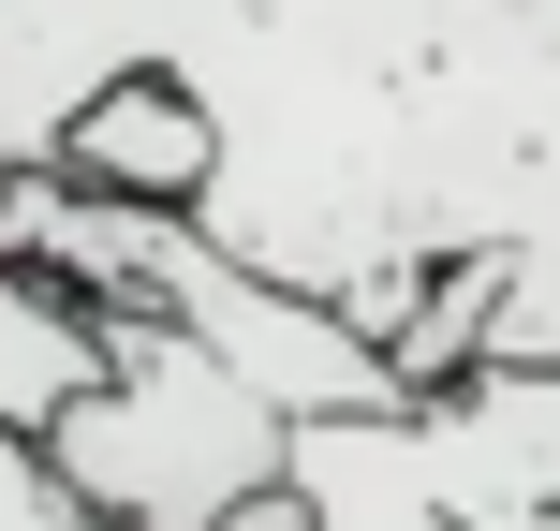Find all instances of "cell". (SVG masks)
Masks as SVG:
<instances>
[{
    "instance_id": "6da1fadb",
    "label": "cell",
    "mask_w": 560,
    "mask_h": 531,
    "mask_svg": "<svg viewBox=\"0 0 560 531\" xmlns=\"http://www.w3.org/2000/svg\"><path fill=\"white\" fill-rule=\"evenodd\" d=\"M45 458L104 531H236L295 503V414L252 399L163 310H104V384L45 428Z\"/></svg>"
},
{
    "instance_id": "7a4b0ae2",
    "label": "cell",
    "mask_w": 560,
    "mask_h": 531,
    "mask_svg": "<svg viewBox=\"0 0 560 531\" xmlns=\"http://www.w3.org/2000/svg\"><path fill=\"white\" fill-rule=\"evenodd\" d=\"M310 531H560V369H472L413 414L295 428Z\"/></svg>"
},
{
    "instance_id": "3957f363",
    "label": "cell",
    "mask_w": 560,
    "mask_h": 531,
    "mask_svg": "<svg viewBox=\"0 0 560 531\" xmlns=\"http://www.w3.org/2000/svg\"><path fill=\"white\" fill-rule=\"evenodd\" d=\"M177 0H0V177H59L104 89L163 74Z\"/></svg>"
},
{
    "instance_id": "277c9868",
    "label": "cell",
    "mask_w": 560,
    "mask_h": 531,
    "mask_svg": "<svg viewBox=\"0 0 560 531\" xmlns=\"http://www.w3.org/2000/svg\"><path fill=\"white\" fill-rule=\"evenodd\" d=\"M89 384H104V310H74L59 280H30L0 252V531H104L45 458V428Z\"/></svg>"
},
{
    "instance_id": "5b68a950",
    "label": "cell",
    "mask_w": 560,
    "mask_h": 531,
    "mask_svg": "<svg viewBox=\"0 0 560 531\" xmlns=\"http://www.w3.org/2000/svg\"><path fill=\"white\" fill-rule=\"evenodd\" d=\"M59 177L104 193V207H192L207 222V193H222V118H207L177 74H133V89H104V104L74 118Z\"/></svg>"
}]
</instances>
